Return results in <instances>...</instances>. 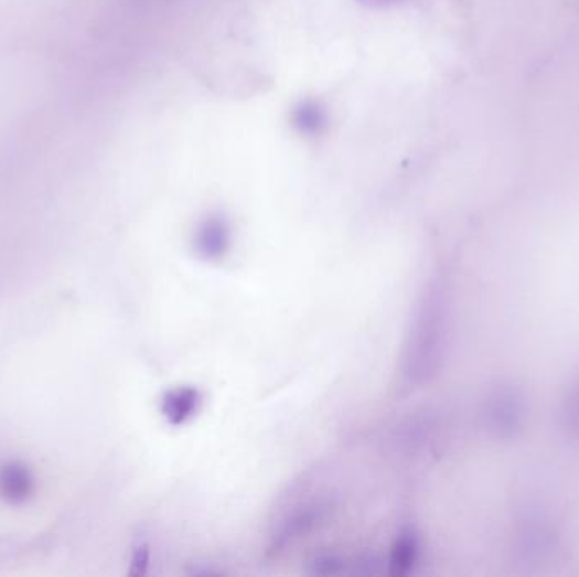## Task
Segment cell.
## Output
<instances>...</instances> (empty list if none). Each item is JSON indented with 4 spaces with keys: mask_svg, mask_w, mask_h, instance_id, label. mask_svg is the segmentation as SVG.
<instances>
[{
    "mask_svg": "<svg viewBox=\"0 0 579 577\" xmlns=\"http://www.w3.org/2000/svg\"><path fill=\"white\" fill-rule=\"evenodd\" d=\"M446 335V303L441 288L432 287L417 317L412 341L408 348L407 376L422 382L436 371L442 357Z\"/></svg>",
    "mask_w": 579,
    "mask_h": 577,
    "instance_id": "cell-1",
    "label": "cell"
},
{
    "mask_svg": "<svg viewBox=\"0 0 579 577\" xmlns=\"http://www.w3.org/2000/svg\"><path fill=\"white\" fill-rule=\"evenodd\" d=\"M524 399L514 389H500L486 405V424L500 437H512L522 429Z\"/></svg>",
    "mask_w": 579,
    "mask_h": 577,
    "instance_id": "cell-2",
    "label": "cell"
},
{
    "mask_svg": "<svg viewBox=\"0 0 579 577\" xmlns=\"http://www.w3.org/2000/svg\"><path fill=\"white\" fill-rule=\"evenodd\" d=\"M230 229L223 215H208L197 231V249L207 258H217L224 255L229 246Z\"/></svg>",
    "mask_w": 579,
    "mask_h": 577,
    "instance_id": "cell-3",
    "label": "cell"
},
{
    "mask_svg": "<svg viewBox=\"0 0 579 577\" xmlns=\"http://www.w3.org/2000/svg\"><path fill=\"white\" fill-rule=\"evenodd\" d=\"M290 124L299 135L305 138H319L329 126L328 113L318 100H302L290 113Z\"/></svg>",
    "mask_w": 579,
    "mask_h": 577,
    "instance_id": "cell-4",
    "label": "cell"
},
{
    "mask_svg": "<svg viewBox=\"0 0 579 577\" xmlns=\"http://www.w3.org/2000/svg\"><path fill=\"white\" fill-rule=\"evenodd\" d=\"M33 491V478L24 466L11 464L0 472V494L11 503L26 500Z\"/></svg>",
    "mask_w": 579,
    "mask_h": 577,
    "instance_id": "cell-5",
    "label": "cell"
},
{
    "mask_svg": "<svg viewBox=\"0 0 579 577\" xmlns=\"http://www.w3.org/2000/svg\"><path fill=\"white\" fill-rule=\"evenodd\" d=\"M201 405V398L195 389L183 388L168 393L163 402V414L172 424H182L192 417Z\"/></svg>",
    "mask_w": 579,
    "mask_h": 577,
    "instance_id": "cell-6",
    "label": "cell"
},
{
    "mask_svg": "<svg viewBox=\"0 0 579 577\" xmlns=\"http://www.w3.org/2000/svg\"><path fill=\"white\" fill-rule=\"evenodd\" d=\"M562 424L569 436L579 440V383L569 392L562 408Z\"/></svg>",
    "mask_w": 579,
    "mask_h": 577,
    "instance_id": "cell-7",
    "label": "cell"
},
{
    "mask_svg": "<svg viewBox=\"0 0 579 577\" xmlns=\"http://www.w3.org/2000/svg\"><path fill=\"white\" fill-rule=\"evenodd\" d=\"M360 4L372 9L397 8V6L407 4L410 0H357Z\"/></svg>",
    "mask_w": 579,
    "mask_h": 577,
    "instance_id": "cell-8",
    "label": "cell"
}]
</instances>
